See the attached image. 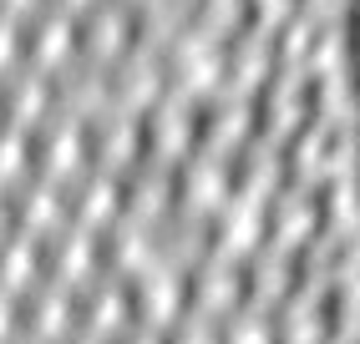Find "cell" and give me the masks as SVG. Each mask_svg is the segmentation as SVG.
Instances as JSON below:
<instances>
[{"mask_svg":"<svg viewBox=\"0 0 360 344\" xmlns=\"http://www.w3.org/2000/svg\"><path fill=\"white\" fill-rule=\"evenodd\" d=\"M132 344H153V339H132Z\"/></svg>","mask_w":360,"mask_h":344,"instance_id":"e0dca14e","label":"cell"},{"mask_svg":"<svg viewBox=\"0 0 360 344\" xmlns=\"http://www.w3.org/2000/svg\"><path fill=\"white\" fill-rule=\"evenodd\" d=\"M233 293H238V274H233V263L219 253V258L203 268V304H208V309H224Z\"/></svg>","mask_w":360,"mask_h":344,"instance_id":"9c48e42d","label":"cell"},{"mask_svg":"<svg viewBox=\"0 0 360 344\" xmlns=\"http://www.w3.org/2000/svg\"><path fill=\"white\" fill-rule=\"evenodd\" d=\"M183 344H213V334H208V324H193L183 334Z\"/></svg>","mask_w":360,"mask_h":344,"instance_id":"5bb4252c","label":"cell"},{"mask_svg":"<svg viewBox=\"0 0 360 344\" xmlns=\"http://www.w3.org/2000/svg\"><path fill=\"white\" fill-rule=\"evenodd\" d=\"M309 213H315V208H309L304 198H290V203H284V218H279V238H284V243L300 238V233L309 228Z\"/></svg>","mask_w":360,"mask_h":344,"instance_id":"7c38bea8","label":"cell"},{"mask_svg":"<svg viewBox=\"0 0 360 344\" xmlns=\"http://www.w3.org/2000/svg\"><path fill=\"white\" fill-rule=\"evenodd\" d=\"M102 152H107V162H112V167H117V162H127V157L137 152V121H132V112H117V117H107Z\"/></svg>","mask_w":360,"mask_h":344,"instance_id":"ba28073f","label":"cell"},{"mask_svg":"<svg viewBox=\"0 0 360 344\" xmlns=\"http://www.w3.org/2000/svg\"><path fill=\"white\" fill-rule=\"evenodd\" d=\"M91 319H97V329H117L127 319V304H122V289H102L97 293V309H91Z\"/></svg>","mask_w":360,"mask_h":344,"instance_id":"8fae6325","label":"cell"},{"mask_svg":"<svg viewBox=\"0 0 360 344\" xmlns=\"http://www.w3.org/2000/svg\"><path fill=\"white\" fill-rule=\"evenodd\" d=\"M122 41H127V11L112 6V11L97 15V26H91V51H97V56H117Z\"/></svg>","mask_w":360,"mask_h":344,"instance_id":"30bf717a","label":"cell"},{"mask_svg":"<svg viewBox=\"0 0 360 344\" xmlns=\"http://www.w3.org/2000/svg\"><path fill=\"white\" fill-rule=\"evenodd\" d=\"M112 213H117V183L107 178V172H97V178H86V187H82L77 218H82L86 228H97V223H107Z\"/></svg>","mask_w":360,"mask_h":344,"instance_id":"52a82bcc","label":"cell"},{"mask_svg":"<svg viewBox=\"0 0 360 344\" xmlns=\"http://www.w3.org/2000/svg\"><path fill=\"white\" fill-rule=\"evenodd\" d=\"M82 344H102V339H82Z\"/></svg>","mask_w":360,"mask_h":344,"instance_id":"ac0fdd59","label":"cell"},{"mask_svg":"<svg viewBox=\"0 0 360 344\" xmlns=\"http://www.w3.org/2000/svg\"><path fill=\"white\" fill-rule=\"evenodd\" d=\"M229 339H233V344H269V329H264V319H259V314H244V319L233 324Z\"/></svg>","mask_w":360,"mask_h":344,"instance_id":"4fadbf2b","label":"cell"},{"mask_svg":"<svg viewBox=\"0 0 360 344\" xmlns=\"http://www.w3.org/2000/svg\"><path fill=\"white\" fill-rule=\"evenodd\" d=\"M259 203H264V198H249V192H244V198L229 208V218H224V249L244 253L249 243L259 238V223H264V218H259Z\"/></svg>","mask_w":360,"mask_h":344,"instance_id":"8992f818","label":"cell"},{"mask_svg":"<svg viewBox=\"0 0 360 344\" xmlns=\"http://www.w3.org/2000/svg\"><path fill=\"white\" fill-rule=\"evenodd\" d=\"M229 192V167L219 152H203L193 167H188V198H193V208H213Z\"/></svg>","mask_w":360,"mask_h":344,"instance_id":"3957f363","label":"cell"},{"mask_svg":"<svg viewBox=\"0 0 360 344\" xmlns=\"http://www.w3.org/2000/svg\"><path fill=\"white\" fill-rule=\"evenodd\" d=\"M188 137H193V107H188L183 96H162V107H158V147L173 157V152H183Z\"/></svg>","mask_w":360,"mask_h":344,"instance_id":"5b68a950","label":"cell"},{"mask_svg":"<svg viewBox=\"0 0 360 344\" xmlns=\"http://www.w3.org/2000/svg\"><path fill=\"white\" fill-rule=\"evenodd\" d=\"M178 304H183V274L173 263H158L148 274V314H153V324H167V319L178 314Z\"/></svg>","mask_w":360,"mask_h":344,"instance_id":"277c9868","label":"cell"},{"mask_svg":"<svg viewBox=\"0 0 360 344\" xmlns=\"http://www.w3.org/2000/svg\"><path fill=\"white\" fill-rule=\"evenodd\" d=\"M82 6H86V0H61V11H66V15H71V11H82Z\"/></svg>","mask_w":360,"mask_h":344,"instance_id":"9a60e30c","label":"cell"},{"mask_svg":"<svg viewBox=\"0 0 360 344\" xmlns=\"http://www.w3.org/2000/svg\"><path fill=\"white\" fill-rule=\"evenodd\" d=\"M178 71H183V81L193 86V91H208L213 81H219V71H224V56H219V46H213V31H193V36H183L178 46Z\"/></svg>","mask_w":360,"mask_h":344,"instance_id":"7a4b0ae2","label":"cell"},{"mask_svg":"<svg viewBox=\"0 0 360 344\" xmlns=\"http://www.w3.org/2000/svg\"><path fill=\"white\" fill-rule=\"evenodd\" d=\"M264 6H269V11H279V6H284V0H264Z\"/></svg>","mask_w":360,"mask_h":344,"instance_id":"2e32d148","label":"cell"},{"mask_svg":"<svg viewBox=\"0 0 360 344\" xmlns=\"http://www.w3.org/2000/svg\"><path fill=\"white\" fill-rule=\"evenodd\" d=\"M82 157H86V137H82V117L71 112V117H61L56 127H51V137H46V152H41L46 178H56V183L77 178V172H82Z\"/></svg>","mask_w":360,"mask_h":344,"instance_id":"6da1fadb","label":"cell"}]
</instances>
